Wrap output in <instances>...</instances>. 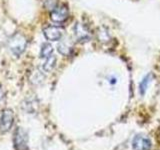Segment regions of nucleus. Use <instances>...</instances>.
Segmentation results:
<instances>
[{"label":"nucleus","instance_id":"1","mask_svg":"<svg viewBox=\"0 0 160 150\" xmlns=\"http://www.w3.org/2000/svg\"><path fill=\"white\" fill-rule=\"evenodd\" d=\"M27 46V40L22 34H14L13 36L9 39L8 47L10 51L13 53L15 56H20L26 49Z\"/></svg>","mask_w":160,"mask_h":150},{"label":"nucleus","instance_id":"2","mask_svg":"<svg viewBox=\"0 0 160 150\" xmlns=\"http://www.w3.org/2000/svg\"><path fill=\"white\" fill-rule=\"evenodd\" d=\"M14 122V113L12 110L5 109L0 114V132L5 133L10 130Z\"/></svg>","mask_w":160,"mask_h":150},{"label":"nucleus","instance_id":"3","mask_svg":"<svg viewBox=\"0 0 160 150\" xmlns=\"http://www.w3.org/2000/svg\"><path fill=\"white\" fill-rule=\"evenodd\" d=\"M74 31V36L76 38V40L80 43H85L88 42L91 39V32L89 31V29L87 26L83 23L77 22L75 24V26L73 27Z\"/></svg>","mask_w":160,"mask_h":150},{"label":"nucleus","instance_id":"4","mask_svg":"<svg viewBox=\"0 0 160 150\" xmlns=\"http://www.w3.org/2000/svg\"><path fill=\"white\" fill-rule=\"evenodd\" d=\"M14 146L17 150H26L28 136L22 128H18L14 134Z\"/></svg>","mask_w":160,"mask_h":150},{"label":"nucleus","instance_id":"5","mask_svg":"<svg viewBox=\"0 0 160 150\" xmlns=\"http://www.w3.org/2000/svg\"><path fill=\"white\" fill-rule=\"evenodd\" d=\"M69 11L67 6L65 5H61V6H57L53 11L50 13V18L53 22L55 23H61L64 22L65 20L68 18Z\"/></svg>","mask_w":160,"mask_h":150},{"label":"nucleus","instance_id":"6","mask_svg":"<svg viewBox=\"0 0 160 150\" xmlns=\"http://www.w3.org/2000/svg\"><path fill=\"white\" fill-rule=\"evenodd\" d=\"M45 38L50 41H58L63 35V29L58 26H47L43 29Z\"/></svg>","mask_w":160,"mask_h":150},{"label":"nucleus","instance_id":"7","mask_svg":"<svg viewBox=\"0 0 160 150\" xmlns=\"http://www.w3.org/2000/svg\"><path fill=\"white\" fill-rule=\"evenodd\" d=\"M151 141L144 135H136L132 141L134 150H150L151 149Z\"/></svg>","mask_w":160,"mask_h":150},{"label":"nucleus","instance_id":"8","mask_svg":"<svg viewBox=\"0 0 160 150\" xmlns=\"http://www.w3.org/2000/svg\"><path fill=\"white\" fill-rule=\"evenodd\" d=\"M56 61H57V59L54 55H51V56L47 57L46 60H45V62L42 65V69L45 72H51L54 69L55 65H56Z\"/></svg>","mask_w":160,"mask_h":150},{"label":"nucleus","instance_id":"9","mask_svg":"<svg viewBox=\"0 0 160 150\" xmlns=\"http://www.w3.org/2000/svg\"><path fill=\"white\" fill-rule=\"evenodd\" d=\"M57 49L59 53H61L62 55H68L72 50V44L70 43L68 40H65V41L59 42Z\"/></svg>","mask_w":160,"mask_h":150},{"label":"nucleus","instance_id":"10","mask_svg":"<svg viewBox=\"0 0 160 150\" xmlns=\"http://www.w3.org/2000/svg\"><path fill=\"white\" fill-rule=\"evenodd\" d=\"M152 81V74L149 73L146 76L143 78V80L139 84V91L141 93V95H144V93L146 92V90L149 86V84Z\"/></svg>","mask_w":160,"mask_h":150},{"label":"nucleus","instance_id":"11","mask_svg":"<svg viewBox=\"0 0 160 150\" xmlns=\"http://www.w3.org/2000/svg\"><path fill=\"white\" fill-rule=\"evenodd\" d=\"M53 53V48L49 43H43L40 49V57L41 58H47L51 56Z\"/></svg>","mask_w":160,"mask_h":150},{"label":"nucleus","instance_id":"12","mask_svg":"<svg viewBox=\"0 0 160 150\" xmlns=\"http://www.w3.org/2000/svg\"><path fill=\"white\" fill-rule=\"evenodd\" d=\"M43 5L47 10L53 11L58 6V0H43Z\"/></svg>","mask_w":160,"mask_h":150},{"label":"nucleus","instance_id":"13","mask_svg":"<svg viewBox=\"0 0 160 150\" xmlns=\"http://www.w3.org/2000/svg\"><path fill=\"white\" fill-rule=\"evenodd\" d=\"M98 35V38L99 40L101 42L103 43H106L109 41V39H110V34L107 32V30L106 29H100L99 30V32L97 33Z\"/></svg>","mask_w":160,"mask_h":150},{"label":"nucleus","instance_id":"14","mask_svg":"<svg viewBox=\"0 0 160 150\" xmlns=\"http://www.w3.org/2000/svg\"><path fill=\"white\" fill-rule=\"evenodd\" d=\"M3 97H4V94H3V92H2L1 88H0V102H1V100L3 99Z\"/></svg>","mask_w":160,"mask_h":150}]
</instances>
